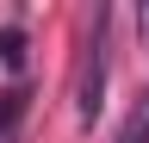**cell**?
Returning a JSON list of instances; mask_svg holds the SVG:
<instances>
[{
  "label": "cell",
  "instance_id": "3957f363",
  "mask_svg": "<svg viewBox=\"0 0 149 143\" xmlns=\"http://www.w3.org/2000/svg\"><path fill=\"white\" fill-rule=\"evenodd\" d=\"M118 143H149V93L124 112V124H118Z\"/></svg>",
  "mask_w": 149,
  "mask_h": 143
},
{
  "label": "cell",
  "instance_id": "7a4b0ae2",
  "mask_svg": "<svg viewBox=\"0 0 149 143\" xmlns=\"http://www.w3.org/2000/svg\"><path fill=\"white\" fill-rule=\"evenodd\" d=\"M25 112H31V87H25V81H13L6 93H0V143H19Z\"/></svg>",
  "mask_w": 149,
  "mask_h": 143
},
{
  "label": "cell",
  "instance_id": "277c9868",
  "mask_svg": "<svg viewBox=\"0 0 149 143\" xmlns=\"http://www.w3.org/2000/svg\"><path fill=\"white\" fill-rule=\"evenodd\" d=\"M0 62H6L13 75L25 68V25H0Z\"/></svg>",
  "mask_w": 149,
  "mask_h": 143
},
{
  "label": "cell",
  "instance_id": "6da1fadb",
  "mask_svg": "<svg viewBox=\"0 0 149 143\" xmlns=\"http://www.w3.org/2000/svg\"><path fill=\"white\" fill-rule=\"evenodd\" d=\"M106 31H112V13H93V38H87V62H81V87H74V112H81V124H93V118H100V106H106V62H112Z\"/></svg>",
  "mask_w": 149,
  "mask_h": 143
},
{
  "label": "cell",
  "instance_id": "5b68a950",
  "mask_svg": "<svg viewBox=\"0 0 149 143\" xmlns=\"http://www.w3.org/2000/svg\"><path fill=\"white\" fill-rule=\"evenodd\" d=\"M137 38H149V6H137Z\"/></svg>",
  "mask_w": 149,
  "mask_h": 143
}]
</instances>
